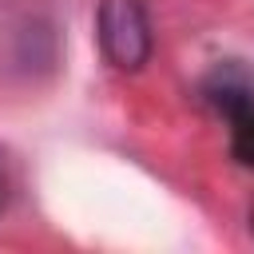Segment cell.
Returning a JSON list of instances; mask_svg holds the SVG:
<instances>
[{
	"mask_svg": "<svg viewBox=\"0 0 254 254\" xmlns=\"http://www.w3.org/2000/svg\"><path fill=\"white\" fill-rule=\"evenodd\" d=\"M4 194H8V187H4V171H0V206H4Z\"/></svg>",
	"mask_w": 254,
	"mask_h": 254,
	"instance_id": "cell-4",
	"label": "cell"
},
{
	"mask_svg": "<svg viewBox=\"0 0 254 254\" xmlns=\"http://www.w3.org/2000/svg\"><path fill=\"white\" fill-rule=\"evenodd\" d=\"M60 64L56 20L36 4H0V83H36Z\"/></svg>",
	"mask_w": 254,
	"mask_h": 254,
	"instance_id": "cell-1",
	"label": "cell"
},
{
	"mask_svg": "<svg viewBox=\"0 0 254 254\" xmlns=\"http://www.w3.org/2000/svg\"><path fill=\"white\" fill-rule=\"evenodd\" d=\"M99 44L119 71H139L155 48L143 0H99Z\"/></svg>",
	"mask_w": 254,
	"mask_h": 254,
	"instance_id": "cell-2",
	"label": "cell"
},
{
	"mask_svg": "<svg viewBox=\"0 0 254 254\" xmlns=\"http://www.w3.org/2000/svg\"><path fill=\"white\" fill-rule=\"evenodd\" d=\"M230 119H234V155L254 167V103H246V107H242L238 115H230Z\"/></svg>",
	"mask_w": 254,
	"mask_h": 254,
	"instance_id": "cell-3",
	"label": "cell"
}]
</instances>
